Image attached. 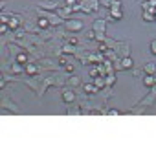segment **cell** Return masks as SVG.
I'll return each mask as SVG.
<instances>
[{
    "label": "cell",
    "mask_w": 156,
    "mask_h": 156,
    "mask_svg": "<svg viewBox=\"0 0 156 156\" xmlns=\"http://www.w3.org/2000/svg\"><path fill=\"white\" fill-rule=\"evenodd\" d=\"M77 83H79L77 77H70V84H77Z\"/></svg>",
    "instance_id": "34"
},
{
    "label": "cell",
    "mask_w": 156,
    "mask_h": 156,
    "mask_svg": "<svg viewBox=\"0 0 156 156\" xmlns=\"http://www.w3.org/2000/svg\"><path fill=\"white\" fill-rule=\"evenodd\" d=\"M66 30L79 31V30H83V22L81 20H68V22H66Z\"/></svg>",
    "instance_id": "1"
},
{
    "label": "cell",
    "mask_w": 156,
    "mask_h": 156,
    "mask_svg": "<svg viewBox=\"0 0 156 156\" xmlns=\"http://www.w3.org/2000/svg\"><path fill=\"white\" fill-rule=\"evenodd\" d=\"M154 86H156V75H154Z\"/></svg>",
    "instance_id": "37"
},
{
    "label": "cell",
    "mask_w": 156,
    "mask_h": 156,
    "mask_svg": "<svg viewBox=\"0 0 156 156\" xmlns=\"http://www.w3.org/2000/svg\"><path fill=\"white\" fill-rule=\"evenodd\" d=\"M132 64H134V62H132L130 57H123V59H121V68H125V70H127V68H132Z\"/></svg>",
    "instance_id": "11"
},
{
    "label": "cell",
    "mask_w": 156,
    "mask_h": 156,
    "mask_svg": "<svg viewBox=\"0 0 156 156\" xmlns=\"http://www.w3.org/2000/svg\"><path fill=\"white\" fill-rule=\"evenodd\" d=\"M143 20H145V22H152V20H154V13H151V11H143Z\"/></svg>",
    "instance_id": "17"
},
{
    "label": "cell",
    "mask_w": 156,
    "mask_h": 156,
    "mask_svg": "<svg viewBox=\"0 0 156 156\" xmlns=\"http://www.w3.org/2000/svg\"><path fill=\"white\" fill-rule=\"evenodd\" d=\"M62 52H64V53H74V52H75V46H72V44H64V46H62Z\"/></svg>",
    "instance_id": "18"
},
{
    "label": "cell",
    "mask_w": 156,
    "mask_h": 156,
    "mask_svg": "<svg viewBox=\"0 0 156 156\" xmlns=\"http://www.w3.org/2000/svg\"><path fill=\"white\" fill-rule=\"evenodd\" d=\"M105 28H107V20H96L92 30H94L97 35H103V33H105Z\"/></svg>",
    "instance_id": "2"
},
{
    "label": "cell",
    "mask_w": 156,
    "mask_h": 156,
    "mask_svg": "<svg viewBox=\"0 0 156 156\" xmlns=\"http://www.w3.org/2000/svg\"><path fill=\"white\" fill-rule=\"evenodd\" d=\"M50 22H52V24H59V22H61V17H50Z\"/></svg>",
    "instance_id": "24"
},
{
    "label": "cell",
    "mask_w": 156,
    "mask_h": 156,
    "mask_svg": "<svg viewBox=\"0 0 156 156\" xmlns=\"http://www.w3.org/2000/svg\"><path fill=\"white\" fill-rule=\"evenodd\" d=\"M90 75H92V77H97V75H101V72H99V66H94V68L90 70Z\"/></svg>",
    "instance_id": "21"
},
{
    "label": "cell",
    "mask_w": 156,
    "mask_h": 156,
    "mask_svg": "<svg viewBox=\"0 0 156 156\" xmlns=\"http://www.w3.org/2000/svg\"><path fill=\"white\" fill-rule=\"evenodd\" d=\"M8 26H9V30H18V26H20V20L17 18V17H9V20H8Z\"/></svg>",
    "instance_id": "7"
},
{
    "label": "cell",
    "mask_w": 156,
    "mask_h": 156,
    "mask_svg": "<svg viewBox=\"0 0 156 156\" xmlns=\"http://www.w3.org/2000/svg\"><path fill=\"white\" fill-rule=\"evenodd\" d=\"M74 9H72V6H66V8H62V9H59V17L62 18V17H66V15H70Z\"/></svg>",
    "instance_id": "13"
},
{
    "label": "cell",
    "mask_w": 156,
    "mask_h": 156,
    "mask_svg": "<svg viewBox=\"0 0 156 156\" xmlns=\"http://www.w3.org/2000/svg\"><path fill=\"white\" fill-rule=\"evenodd\" d=\"M119 8H121L119 0H112V2H110V9H119Z\"/></svg>",
    "instance_id": "20"
},
{
    "label": "cell",
    "mask_w": 156,
    "mask_h": 156,
    "mask_svg": "<svg viewBox=\"0 0 156 156\" xmlns=\"http://www.w3.org/2000/svg\"><path fill=\"white\" fill-rule=\"evenodd\" d=\"M96 37H97V33H96L94 30H92V31H88V33H86V39H96Z\"/></svg>",
    "instance_id": "25"
},
{
    "label": "cell",
    "mask_w": 156,
    "mask_h": 156,
    "mask_svg": "<svg viewBox=\"0 0 156 156\" xmlns=\"http://www.w3.org/2000/svg\"><path fill=\"white\" fill-rule=\"evenodd\" d=\"M40 8H46V9H55V8H57V4H55V2H53V4H52V2H42V4H40Z\"/></svg>",
    "instance_id": "19"
},
{
    "label": "cell",
    "mask_w": 156,
    "mask_h": 156,
    "mask_svg": "<svg viewBox=\"0 0 156 156\" xmlns=\"http://www.w3.org/2000/svg\"><path fill=\"white\" fill-rule=\"evenodd\" d=\"M17 62H18V64L28 62V55H26V53H18V55H17Z\"/></svg>",
    "instance_id": "14"
},
{
    "label": "cell",
    "mask_w": 156,
    "mask_h": 156,
    "mask_svg": "<svg viewBox=\"0 0 156 156\" xmlns=\"http://www.w3.org/2000/svg\"><path fill=\"white\" fill-rule=\"evenodd\" d=\"M105 114H107V116H119V112H118V110H114V108L105 110Z\"/></svg>",
    "instance_id": "22"
},
{
    "label": "cell",
    "mask_w": 156,
    "mask_h": 156,
    "mask_svg": "<svg viewBox=\"0 0 156 156\" xmlns=\"http://www.w3.org/2000/svg\"><path fill=\"white\" fill-rule=\"evenodd\" d=\"M101 4L107 6V8H110V0H101Z\"/></svg>",
    "instance_id": "35"
},
{
    "label": "cell",
    "mask_w": 156,
    "mask_h": 156,
    "mask_svg": "<svg viewBox=\"0 0 156 156\" xmlns=\"http://www.w3.org/2000/svg\"><path fill=\"white\" fill-rule=\"evenodd\" d=\"M62 99H64V103L70 105V103L75 101V94H74L72 90H64V92H62Z\"/></svg>",
    "instance_id": "4"
},
{
    "label": "cell",
    "mask_w": 156,
    "mask_h": 156,
    "mask_svg": "<svg viewBox=\"0 0 156 156\" xmlns=\"http://www.w3.org/2000/svg\"><path fill=\"white\" fill-rule=\"evenodd\" d=\"M6 83H8V77L4 75V77H2V81H0V88H4V84H6Z\"/></svg>",
    "instance_id": "32"
},
{
    "label": "cell",
    "mask_w": 156,
    "mask_h": 156,
    "mask_svg": "<svg viewBox=\"0 0 156 156\" xmlns=\"http://www.w3.org/2000/svg\"><path fill=\"white\" fill-rule=\"evenodd\" d=\"M8 30H9V26H8V24H2V26H0V33H6Z\"/></svg>",
    "instance_id": "28"
},
{
    "label": "cell",
    "mask_w": 156,
    "mask_h": 156,
    "mask_svg": "<svg viewBox=\"0 0 156 156\" xmlns=\"http://www.w3.org/2000/svg\"><path fill=\"white\" fill-rule=\"evenodd\" d=\"M26 74L35 75V74H37V66H35V64H28V66H26Z\"/></svg>",
    "instance_id": "15"
},
{
    "label": "cell",
    "mask_w": 156,
    "mask_h": 156,
    "mask_svg": "<svg viewBox=\"0 0 156 156\" xmlns=\"http://www.w3.org/2000/svg\"><path fill=\"white\" fill-rule=\"evenodd\" d=\"M64 70H66V72H70V74H72V72H74V66H72V64L68 62V64H66V66H64Z\"/></svg>",
    "instance_id": "30"
},
{
    "label": "cell",
    "mask_w": 156,
    "mask_h": 156,
    "mask_svg": "<svg viewBox=\"0 0 156 156\" xmlns=\"http://www.w3.org/2000/svg\"><path fill=\"white\" fill-rule=\"evenodd\" d=\"M143 84H145V86H149V88H152V86H154V75H151V74H149V75L143 79Z\"/></svg>",
    "instance_id": "12"
},
{
    "label": "cell",
    "mask_w": 156,
    "mask_h": 156,
    "mask_svg": "<svg viewBox=\"0 0 156 156\" xmlns=\"http://www.w3.org/2000/svg\"><path fill=\"white\" fill-rule=\"evenodd\" d=\"M108 50H110V46H107V44H99V52L101 53H107Z\"/></svg>",
    "instance_id": "23"
},
{
    "label": "cell",
    "mask_w": 156,
    "mask_h": 156,
    "mask_svg": "<svg viewBox=\"0 0 156 156\" xmlns=\"http://www.w3.org/2000/svg\"><path fill=\"white\" fill-rule=\"evenodd\" d=\"M68 44H72V46H75V44H77V39H75V37H72V39L68 40Z\"/></svg>",
    "instance_id": "33"
},
{
    "label": "cell",
    "mask_w": 156,
    "mask_h": 156,
    "mask_svg": "<svg viewBox=\"0 0 156 156\" xmlns=\"http://www.w3.org/2000/svg\"><path fill=\"white\" fill-rule=\"evenodd\" d=\"M94 84H96V88H97V90H101V88H105V86H107L105 75H97V77H94Z\"/></svg>",
    "instance_id": "5"
},
{
    "label": "cell",
    "mask_w": 156,
    "mask_h": 156,
    "mask_svg": "<svg viewBox=\"0 0 156 156\" xmlns=\"http://www.w3.org/2000/svg\"><path fill=\"white\" fill-rule=\"evenodd\" d=\"M15 35H17V39H22V37H24V31H22V30H15Z\"/></svg>",
    "instance_id": "26"
},
{
    "label": "cell",
    "mask_w": 156,
    "mask_h": 156,
    "mask_svg": "<svg viewBox=\"0 0 156 156\" xmlns=\"http://www.w3.org/2000/svg\"><path fill=\"white\" fill-rule=\"evenodd\" d=\"M151 52H152V53L156 55V39H154L152 42H151Z\"/></svg>",
    "instance_id": "27"
},
{
    "label": "cell",
    "mask_w": 156,
    "mask_h": 156,
    "mask_svg": "<svg viewBox=\"0 0 156 156\" xmlns=\"http://www.w3.org/2000/svg\"><path fill=\"white\" fill-rule=\"evenodd\" d=\"M105 81H107V86H110V84H114V83H116V75H114V72H112V74H108Z\"/></svg>",
    "instance_id": "16"
},
{
    "label": "cell",
    "mask_w": 156,
    "mask_h": 156,
    "mask_svg": "<svg viewBox=\"0 0 156 156\" xmlns=\"http://www.w3.org/2000/svg\"><path fill=\"white\" fill-rule=\"evenodd\" d=\"M77 2V0H66V6H74Z\"/></svg>",
    "instance_id": "36"
},
{
    "label": "cell",
    "mask_w": 156,
    "mask_h": 156,
    "mask_svg": "<svg viewBox=\"0 0 156 156\" xmlns=\"http://www.w3.org/2000/svg\"><path fill=\"white\" fill-rule=\"evenodd\" d=\"M143 72L145 74H151V75H156V64L154 62H147L143 66Z\"/></svg>",
    "instance_id": "9"
},
{
    "label": "cell",
    "mask_w": 156,
    "mask_h": 156,
    "mask_svg": "<svg viewBox=\"0 0 156 156\" xmlns=\"http://www.w3.org/2000/svg\"><path fill=\"white\" fill-rule=\"evenodd\" d=\"M13 72H17V74H20V72H22V68L18 66V62H17V64H13Z\"/></svg>",
    "instance_id": "29"
},
{
    "label": "cell",
    "mask_w": 156,
    "mask_h": 156,
    "mask_svg": "<svg viewBox=\"0 0 156 156\" xmlns=\"http://www.w3.org/2000/svg\"><path fill=\"white\" fill-rule=\"evenodd\" d=\"M83 90H84V94H96L97 88L94 83H86V84H83Z\"/></svg>",
    "instance_id": "8"
},
{
    "label": "cell",
    "mask_w": 156,
    "mask_h": 156,
    "mask_svg": "<svg viewBox=\"0 0 156 156\" xmlns=\"http://www.w3.org/2000/svg\"><path fill=\"white\" fill-rule=\"evenodd\" d=\"M154 20H156V11H154Z\"/></svg>",
    "instance_id": "38"
},
{
    "label": "cell",
    "mask_w": 156,
    "mask_h": 156,
    "mask_svg": "<svg viewBox=\"0 0 156 156\" xmlns=\"http://www.w3.org/2000/svg\"><path fill=\"white\" fill-rule=\"evenodd\" d=\"M142 9H143V11H151V13H154V11H156V0H149V2H143V4H142Z\"/></svg>",
    "instance_id": "3"
},
{
    "label": "cell",
    "mask_w": 156,
    "mask_h": 156,
    "mask_svg": "<svg viewBox=\"0 0 156 156\" xmlns=\"http://www.w3.org/2000/svg\"><path fill=\"white\" fill-rule=\"evenodd\" d=\"M37 24H39V28H40V30H46V28H50L52 22H50V18H48V17H39V22H37Z\"/></svg>",
    "instance_id": "6"
},
{
    "label": "cell",
    "mask_w": 156,
    "mask_h": 156,
    "mask_svg": "<svg viewBox=\"0 0 156 156\" xmlns=\"http://www.w3.org/2000/svg\"><path fill=\"white\" fill-rule=\"evenodd\" d=\"M123 15H121V11L119 9H110V17H108V20H119Z\"/></svg>",
    "instance_id": "10"
},
{
    "label": "cell",
    "mask_w": 156,
    "mask_h": 156,
    "mask_svg": "<svg viewBox=\"0 0 156 156\" xmlns=\"http://www.w3.org/2000/svg\"><path fill=\"white\" fill-rule=\"evenodd\" d=\"M59 64H61V66H66V64H68V62H66V57H61V59H59Z\"/></svg>",
    "instance_id": "31"
}]
</instances>
